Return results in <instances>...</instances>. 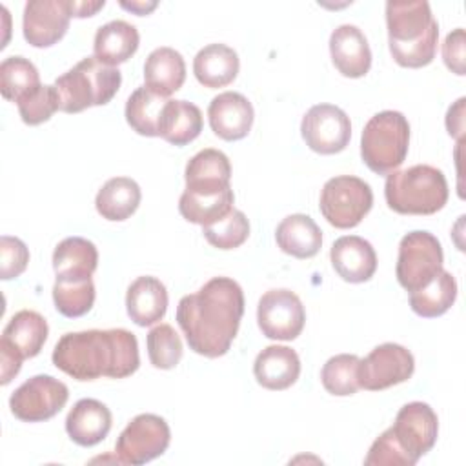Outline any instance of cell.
I'll return each instance as SVG.
<instances>
[{
	"mask_svg": "<svg viewBox=\"0 0 466 466\" xmlns=\"http://www.w3.org/2000/svg\"><path fill=\"white\" fill-rule=\"evenodd\" d=\"M147 357L158 370H171L182 359V340L173 326L158 324L146 337Z\"/></svg>",
	"mask_w": 466,
	"mask_h": 466,
	"instance_id": "8d00e7d4",
	"label": "cell"
},
{
	"mask_svg": "<svg viewBox=\"0 0 466 466\" xmlns=\"http://www.w3.org/2000/svg\"><path fill=\"white\" fill-rule=\"evenodd\" d=\"M410 146V124L400 111L386 109L373 115L360 137L364 164L379 175L395 171L406 158Z\"/></svg>",
	"mask_w": 466,
	"mask_h": 466,
	"instance_id": "8992f818",
	"label": "cell"
},
{
	"mask_svg": "<svg viewBox=\"0 0 466 466\" xmlns=\"http://www.w3.org/2000/svg\"><path fill=\"white\" fill-rule=\"evenodd\" d=\"M106 5L104 0H84V2H75V0H69V11H71V16H76V18H86V16H93L98 9H102Z\"/></svg>",
	"mask_w": 466,
	"mask_h": 466,
	"instance_id": "f6af8a7d",
	"label": "cell"
},
{
	"mask_svg": "<svg viewBox=\"0 0 466 466\" xmlns=\"http://www.w3.org/2000/svg\"><path fill=\"white\" fill-rule=\"evenodd\" d=\"M202 233L206 240L218 249H235L242 246L249 237V220L240 209H231L222 220L204 226Z\"/></svg>",
	"mask_w": 466,
	"mask_h": 466,
	"instance_id": "74e56055",
	"label": "cell"
},
{
	"mask_svg": "<svg viewBox=\"0 0 466 466\" xmlns=\"http://www.w3.org/2000/svg\"><path fill=\"white\" fill-rule=\"evenodd\" d=\"M413 370L415 360L410 350L395 342H384L359 360L357 380L368 391H380L406 382L413 375Z\"/></svg>",
	"mask_w": 466,
	"mask_h": 466,
	"instance_id": "8fae6325",
	"label": "cell"
},
{
	"mask_svg": "<svg viewBox=\"0 0 466 466\" xmlns=\"http://www.w3.org/2000/svg\"><path fill=\"white\" fill-rule=\"evenodd\" d=\"M187 189H222L229 187L231 164L229 158L213 147H206L193 155L184 169Z\"/></svg>",
	"mask_w": 466,
	"mask_h": 466,
	"instance_id": "f1b7e54d",
	"label": "cell"
},
{
	"mask_svg": "<svg viewBox=\"0 0 466 466\" xmlns=\"http://www.w3.org/2000/svg\"><path fill=\"white\" fill-rule=\"evenodd\" d=\"M359 357L351 353H340L326 360L320 371L322 386L328 393L337 397L353 395L360 386L357 380Z\"/></svg>",
	"mask_w": 466,
	"mask_h": 466,
	"instance_id": "d590c367",
	"label": "cell"
},
{
	"mask_svg": "<svg viewBox=\"0 0 466 466\" xmlns=\"http://www.w3.org/2000/svg\"><path fill=\"white\" fill-rule=\"evenodd\" d=\"M233 189H184L178 200L180 215L198 226H211L233 209Z\"/></svg>",
	"mask_w": 466,
	"mask_h": 466,
	"instance_id": "603a6c76",
	"label": "cell"
},
{
	"mask_svg": "<svg viewBox=\"0 0 466 466\" xmlns=\"http://www.w3.org/2000/svg\"><path fill=\"white\" fill-rule=\"evenodd\" d=\"M56 109H60V100L55 86H40L18 102L20 118L27 126L47 122Z\"/></svg>",
	"mask_w": 466,
	"mask_h": 466,
	"instance_id": "f35d334b",
	"label": "cell"
},
{
	"mask_svg": "<svg viewBox=\"0 0 466 466\" xmlns=\"http://www.w3.org/2000/svg\"><path fill=\"white\" fill-rule=\"evenodd\" d=\"M275 238L279 248L295 258H311L322 246V231L317 222L304 213L288 215L277 226Z\"/></svg>",
	"mask_w": 466,
	"mask_h": 466,
	"instance_id": "484cf974",
	"label": "cell"
},
{
	"mask_svg": "<svg viewBox=\"0 0 466 466\" xmlns=\"http://www.w3.org/2000/svg\"><path fill=\"white\" fill-rule=\"evenodd\" d=\"M300 133L311 151L335 155L350 144L351 122L340 107L333 104H317L302 116Z\"/></svg>",
	"mask_w": 466,
	"mask_h": 466,
	"instance_id": "4fadbf2b",
	"label": "cell"
},
{
	"mask_svg": "<svg viewBox=\"0 0 466 466\" xmlns=\"http://www.w3.org/2000/svg\"><path fill=\"white\" fill-rule=\"evenodd\" d=\"M0 355H2V366H0L2 380H0V382L5 386V384H9L11 379L20 371L24 359L18 357V355H15L11 350H7V348H4V346H0Z\"/></svg>",
	"mask_w": 466,
	"mask_h": 466,
	"instance_id": "ee69618b",
	"label": "cell"
},
{
	"mask_svg": "<svg viewBox=\"0 0 466 466\" xmlns=\"http://www.w3.org/2000/svg\"><path fill=\"white\" fill-rule=\"evenodd\" d=\"M208 118L217 137L233 142L249 133L255 113L251 102L244 95L237 91H224L209 102Z\"/></svg>",
	"mask_w": 466,
	"mask_h": 466,
	"instance_id": "2e32d148",
	"label": "cell"
},
{
	"mask_svg": "<svg viewBox=\"0 0 466 466\" xmlns=\"http://www.w3.org/2000/svg\"><path fill=\"white\" fill-rule=\"evenodd\" d=\"M253 373L262 388L280 391L297 382L300 375V359L295 350L273 344L257 355Z\"/></svg>",
	"mask_w": 466,
	"mask_h": 466,
	"instance_id": "ffe728a7",
	"label": "cell"
},
{
	"mask_svg": "<svg viewBox=\"0 0 466 466\" xmlns=\"http://www.w3.org/2000/svg\"><path fill=\"white\" fill-rule=\"evenodd\" d=\"M118 67L106 66L95 56L82 58L75 67L55 80L60 111L80 113L93 106L107 104L120 89Z\"/></svg>",
	"mask_w": 466,
	"mask_h": 466,
	"instance_id": "5b68a950",
	"label": "cell"
},
{
	"mask_svg": "<svg viewBox=\"0 0 466 466\" xmlns=\"http://www.w3.org/2000/svg\"><path fill=\"white\" fill-rule=\"evenodd\" d=\"M40 76L35 64L24 56H7L0 64V91L11 102H20L24 96L38 89Z\"/></svg>",
	"mask_w": 466,
	"mask_h": 466,
	"instance_id": "836d02e7",
	"label": "cell"
},
{
	"mask_svg": "<svg viewBox=\"0 0 466 466\" xmlns=\"http://www.w3.org/2000/svg\"><path fill=\"white\" fill-rule=\"evenodd\" d=\"M464 96L459 98L450 109H448V115H446V127H448V133L451 137H455L459 142L462 140V133H464Z\"/></svg>",
	"mask_w": 466,
	"mask_h": 466,
	"instance_id": "7bdbcfd3",
	"label": "cell"
},
{
	"mask_svg": "<svg viewBox=\"0 0 466 466\" xmlns=\"http://www.w3.org/2000/svg\"><path fill=\"white\" fill-rule=\"evenodd\" d=\"M29 262V249L27 246L9 235H2L0 238V277L2 280L16 279L24 273Z\"/></svg>",
	"mask_w": 466,
	"mask_h": 466,
	"instance_id": "60d3db41",
	"label": "cell"
},
{
	"mask_svg": "<svg viewBox=\"0 0 466 466\" xmlns=\"http://www.w3.org/2000/svg\"><path fill=\"white\" fill-rule=\"evenodd\" d=\"M442 60L446 67L455 75H464V29L451 31L442 44Z\"/></svg>",
	"mask_w": 466,
	"mask_h": 466,
	"instance_id": "b9f144b4",
	"label": "cell"
},
{
	"mask_svg": "<svg viewBox=\"0 0 466 466\" xmlns=\"http://www.w3.org/2000/svg\"><path fill=\"white\" fill-rule=\"evenodd\" d=\"M69 18V0H29L22 18L24 38L33 47H49L66 35Z\"/></svg>",
	"mask_w": 466,
	"mask_h": 466,
	"instance_id": "9a60e30c",
	"label": "cell"
},
{
	"mask_svg": "<svg viewBox=\"0 0 466 466\" xmlns=\"http://www.w3.org/2000/svg\"><path fill=\"white\" fill-rule=\"evenodd\" d=\"M171 441L167 422L155 413H140L122 430L115 451L122 464L140 466L162 455Z\"/></svg>",
	"mask_w": 466,
	"mask_h": 466,
	"instance_id": "9c48e42d",
	"label": "cell"
},
{
	"mask_svg": "<svg viewBox=\"0 0 466 466\" xmlns=\"http://www.w3.org/2000/svg\"><path fill=\"white\" fill-rule=\"evenodd\" d=\"M67 386L51 375H35L15 390L11 413L24 422H42L55 417L67 402Z\"/></svg>",
	"mask_w": 466,
	"mask_h": 466,
	"instance_id": "30bf717a",
	"label": "cell"
},
{
	"mask_svg": "<svg viewBox=\"0 0 466 466\" xmlns=\"http://www.w3.org/2000/svg\"><path fill=\"white\" fill-rule=\"evenodd\" d=\"M240 60L233 47L226 44H209L193 58V73L197 80L209 89L231 84L238 75Z\"/></svg>",
	"mask_w": 466,
	"mask_h": 466,
	"instance_id": "cb8c5ba5",
	"label": "cell"
},
{
	"mask_svg": "<svg viewBox=\"0 0 466 466\" xmlns=\"http://www.w3.org/2000/svg\"><path fill=\"white\" fill-rule=\"evenodd\" d=\"M333 66L348 78H360L371 67V49L366 35L351 24H342L329 36Z\"/></svg>",
	"mask_w": 466,
	"mask_h": 466,
	"instance_id": "e0dca14e",
	"label": "cell"
},
{
	"mask_svg": "<svg viewBox=\"0 0 466 466\" xmlns=\"http://www.w3.org/2000/svg\"><path fill=\"white\" fill-rule=\"evenodd\" d=\"M140 198V186L133 178L113 177L98 189L95 206L102 218L120 222L129 218L137 211Z\"/></svg>",
	"mask_w": 466,
	"mask_h": 466,
	"instance_id": "f546056e",
	"label": "cell"
},
{
	"mask_svg": "<svg viewBox=\"0 0 466 466\" xmlns=\"http://www.w3.org/2000/svg\"><path fill=\"white\" fill-rule=\"evenodd\" d=\"M364 464L366 466H413L415 461L399 444L391 428H388L373 441L364 459Z\"/></svg>",
	"mask_w": 466,
	"mask_h": 466,
	"instance_id": "ab89813d",
	"label": "cell"
},
{
	"mask_svg": "<svg viewBox=\"0 0 466 466\" xmlns=\"http://www.w3.org/2000/svg\"><path fill=\"white\" fill-rule=\"evenodd\" d=\"M455 299L457 282L450 271L441 269L430 284L410 293V306L417 315L433 319L446 313L453 306Z\"/></svg>",
	"mask_w": 466,
	"mask_h": 466,
	"instance_id": "d6a6232c",
	"label": "cell"
},
{
	"mask_svg": "<svg viewBox=\"0 0 466 466\" xmlns=\"http://www.w3.org/2000/svg\"><path fill=\"white\" fill-rule=\"evenodd\" d=\"M138 42L140 36L133 24L126 20H111L100 25L95 33V58L106 66L116 67L137 53Z\"/></svg>",
	"mask_w": 466,
	"mask_h": 466,
	"instance_id": "d4e9b609",
	"label": "cell"
},
{
	"mask_svg": "<svg viewBox=\"0 0 466 466\" xmlns=\"http://www.w3.org/2000/svg\"><path fill=\"white\" fill-rule=\"evenodd\" d=\"M111 411L96 399H80L66 417V431L78 446H95L111 430Z\"/></svg>",
	"mask_w": 466,
	"mask_h": 466,
	"instance_id": "d6986e66",
	"label": "cell"
},
{
	"mask_svg": "<svg viewBox=\"0 0 466 466\" xmlns=\"http://www.w3.org/2000/svg\"><path fill=\"white\" fill-rule=\"evenodd\" d=\"M244 315V293L229 277H213L198 291L184 295L177 306V322L189 348L217 359L229 351Z\"/></svg>",
	"mask_w": 466,
	"mask_h": 466,
	"instance_id": "6da1fadb",
	"label": "cell"
},
{
	"mask_svg": "<svg viewBox=\"0 0 466 466\" xmlns=\"http://www.w3.org/2000/svg\"><path fill=\"white\" fill-rule=\"evenodd\" d=\"M126 309L137 326L158 322L167 309V289L157 277H138L126 293Z\"/></svg>",
	"mask_w": 466,
	"mask_h": 466,
	"instance_id": "7402d4cb",
	"label": "cell"
},
{
	"mask_svg": "<svg viewBox=\"0 0 466 466\" xmlns=\"http://www.w3.org/2000/svg\"><path fill=\"white\" fill-rule=\"evenodd\" d=\"M391 431L404 451L417 462L437 442L439 419L430 404L413 400L399 410Z\"/></svg>",
	"mask_w": 466,
	"mask_h": 466,
	"instance_id": "5bb4252c",
	"label": "cell"
},
{
	"mask_svg": "<svg viewBox=\"0 0 466 466\" xmlns=\"http://www.w3.org/2000/svg\"><path fill=\"white\" fill-rule=\"evenodd\" d=\"M47 333V322L40 313L33 309H22L15 313L11 320L5 324L0 346L11 350L15 355L22 359H31L36 357L44 348Z\"/></svg>",
	"mask_w": 466,
	"mask_h": 466,
	"instance_id": "44dd1931",
	"label": "cell"
},
{
	"mask_svg": "<svg viewBox=\"0 0 466 466\" xmlns=\"http://www.w3.org/2000/svg\"><path fill=\"white\" fill-rule=\"evenodd\" d=\"M186 80V62L173 47L153 49L144 64V82L162 96L178 91Z\"/></svg>",
	"mask_w": 466,
	"mask_h": 466,
	"instance_id": "4316f807",
	"label": "cell"
},
{
	"mask_svg": "<svg viewBox=\"0 0 466 466\" xmlns=\"http://www.w3.org/2000/svg\"><path fill=\"white\" fill-rule=\"evenodd\" d=\"M384 197L395 213L433 215L448 202V182L441 169L417 164L388 173Z\"/></svg>",
	"mask_w": 466,
	"mask_h": 466,
	"instance_id": "277c9868",
	"label": "cell"
},
{
	"mask_svg": "<svg viewBox=\"0 0 466 466\" xmlns=\"http://www.w3.org/2000/svg\"><path fill=\"white\" fill-rule=\"evenodd\" d=\"M329 258L337 275L351 284L370 280L377 269L373 246L357 235H344L337 238L331 246Z\"/></svg>",
	"mask_w": 466,
	"mask_h": 466,
	"instance_id": "ac0fdd59",
	"label": "cell"
},
{
	"mask_svg": "<svg viewBox=\"0 0 466 466\" xmlns=\"http://www.w3.org/2000/svg\"><path fill=\"white\" fill-rule=\"evenodd\" d=\"M120 5L124 7V9H129V11H133V13H137L138 16H142V15H147L149 11H153L155 7H157V2H120Z\"/></svg>",
	"mask_w": 466,
	"mask_h": 466,
	"instance_id": "bcb514c9",
	"label": "cell"
},
{
	"mask_svg": "<svg viewBox=\"0 0 466 466\" xmlns=\"http://www.w3.org/2000/svg\"><path fill=\"white\" fill-rule=\"evenodd\" d=\"M51 359L58 370L76 380L124 379L140 366L137 337L124 328L64 333Z\"/></svg>",
	"mask_w": 466,
	"mask_h": 466,
	"instance_id": "7a4b0ae2",
	"label": "cell"
},
{
	"mask_svg": "<svg viewBox=\"0 0 466 466\" xmlns=\"http://www.w3.org/2000/svg\"><path fill=\"white\" fill-rule=\"evenodd\" d=\"M257 322L264 337L293 340L304 329L306 311L291 289H269L258 300Z\"/></svg>",
	"mask_w": 466,
	"mask_h": 466,
	"instance_id": "7c38bea8",
	"label": "cell"
},
{
	"mask_svg": "<svg viewBox=\"0 0 466 466\" xmlns=\"http://www.w3.org/2000/svg\"><path fill=\"white\" fill-rule=\"evenodd\" d=\"M98 264L96 246L84 237H67L53 251V269L56 279L91 277Z\"/></svg>",
	"mask_w": 466,
	"mask_h": 466,
	"instance_id": "83f0119b",
	"label": "cell"
},
{
	"mask_svg": "<svg viewBox=\"0 0 466 466\" xmlns=\"http://www.w3.org/2000/svg\"><path fill=\"white\" fill-rule=\"evenodd\" d=\"M373 206V191L359 177L340 175L329 178L320 191V213L339 229H350L360 224Z\"/></svg>",
	"mask_w": 466,
	"mask_h": 466,
	"instance_id": "52a82bcc",
	"label": "cell"
},
{
	"mask_svg": "<svg viewBox=\"0 0 466 466\" xmlns=\"http://www.w3.org/2000/svg\"><path fill=\"white\" fill-rule=\"evenodd\" d=\"M167 98L147 86L137 87L126 102V120L133 131L144 137H160V118Z\"/></svg>",
	"mask_w": 466,
	"mask_h": 466,
	"instance_id": "1f68e13d",
	"label": "cell"
},
{
	"mask_svg": "<svg viewBox=\"0 0 466 466\" xmlns=\"http://www.w3.org/2000/svg\"><path fill=\"white\" fill-rule=\"evenodd\" d=\"M442 246L430 231H410L399 242L395 275L406 291H415L430 284L442 269Z\"/></svg>",
	"mask_w": 466,
	"mask_h": 466,
	"instance_id": "ba28073f",
	"label": "cell"
},
{
	"mask_svg": "<svg viewBox=\"0 0 466 466\" xmlns=\"http://www.w3.org/2000/svg\"><path fill=\"white\" fill-rule=\"evenodd\" d=\"M202 131V113L187 100H167L158 133L173 146H186L193 142Z\"/></svg>",
	"mask_w": 466,
	"mask_h": 466,
	"instance_id": "4dcf8cb0",
	"label": "cell"
},
{
	"mask_svg": "<svg viewBox=\"0 0 466 466\" xmlns=\"http://www.w3.org/2000/svg\"><path fill=\"white\" fill-rule=\"evenodd\" d=\"M388 44L393 60L402 67H424L437 53L439 25L426 0L386 2Z\"/></svg>",
	"mask_w": 466,
	"mask_h": 466,
	"instance_id": "3957f363",
	"label": "cell"
},
{
	"mask_svg": "<svg viewBox=\"0 0 466 466\" xmlns=\"http://www.w3.org/2000/svg\"><path fill=\"white\" fill-rule=\"evenodd\" d=\"M53 300L58 313L75 319L86 315L95 302V284L86 279H56L53 286Z\"/></svg>",
	"mask_w": 466,
	"mask_h": 466,
	"instance_id": "e575fe53",
	"label": "cell"
}]
</instances>
